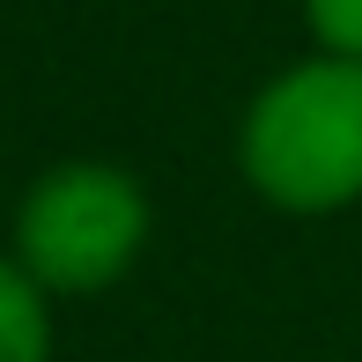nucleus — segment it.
<instances>
[{
	"label": "nucleus",
	"mask_w": 362,
	"mask_h": 362,
	"mask_svg": "<svg viewBox=\"0 0 362 362\" xmlns=\"http://www.w3.org/2000/svg\"><path fill=\"white\" fill-rule=\"evenodd\" d=\"M303 23L325 59H355L362 67V0H303Z\"/></svg>",
	"instance_id": "4"
},
{
	"label": "nucleus",
	"mask_w": 362,
	"mask_h": 362,
	"mask_svg": "<svg viewBox=\"0 0 362 362\" xmlns=\"http://www.w3.org/2000/svg\"><path fill=\"white\" fill-rule=\"evenodd\" d=\"M0 362H52V296L0 259Z\"/></svg>",
	"instance_id": "3"
},
{
	"label": "nucleus",
	"mask_w": 362,
	"mask_h": 362,
	"mask_svg": "<svg viewBox=\"0 0 362 362\" xmlns=\"http://www.w3.org/2000/svg\"><path fill=\"white\" fill-rule=\"evenodd\" d=\"M148 244V192L119 163H52L15 207V267L45 296H96L126 281Z\"/></svg>",
	"instance_id": "2"
},
{
	"label": "nucleus",
	"mask_w": 362,
	"mask_h": 362,
	"mask_svg": "<svg viewBox=\"0 0 362 362\" xmlns=\"http://www.w3.org/2000/svg\"><path fill=\"white\" fill-rule=\"evenodd\" d=\"M237 156L259 200L288 215H333L362 200V67L296 59L244 104Z\"/></svg>",
	"instance_id": "1"
}]
</instances>
